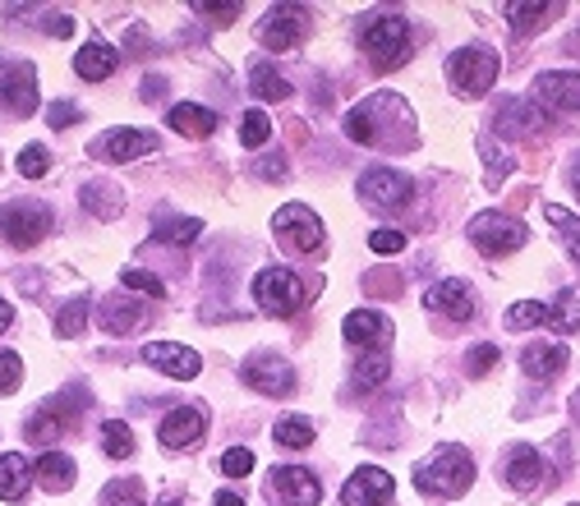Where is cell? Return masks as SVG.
Segmentation results:
<instances>
[{"label": "cell", "mask_w": 580, "mask_h": 506, "mask_svg": "<svg viewBox=\"0 0 580 506\" xmlns=\"http://www.w3.org/2000/svg\"><path fill=\"white\" fill-rule=\"evenodd\" d=\"M475 483V460L466 446H438L415 465V489L433 497H461Z\"/></svg>", "instance_id": "1"}, {"label": "cell", "mask_w": 580, "mask_h": 506, "mask_svg": "<svg viewBox=\"0 0 580 506\" xmlns=\"http://www.w3.org/2000/svg\"><path fill=\"white\" fill-rule=\"evenodd\" d=\"M360 47L374 55L378 69H392L411 55V24L396 10H374L360 18Z\"/></svg>", "instance_id": "2"}, {"label": "cell", "mask_w": 580, "mask_h": 506, "mask_svg": "<svg viewBox=\"0 0 580 506\" xmlns=\"http://www.w3.org/2000/svg\"><path fill=\"white\" fill-rule=\"evenodd\" d=\"M497 51L489 47H461L452 61H447V79L456 92H466V97H483L493 84H497Z\"/></svg>", "instance_id": "3"}, {"label": "cell", "mask_w": 580, "mask_h": 506, "mask_svg": "<svg viewBox=\"0 0 580 506\" xmlns=\"http://www.w3.org/2000/svg\"><path fill=\"white\" fill-rule=\"evenodd\" d=\"M254 300H259L263 314L290 318L304 304V281L290 267H263L259 277H254Z\"/></svg>", "instance_id": "4"}, {"label": "cell", "mask_w": 580, "mask_h": 506, "mask_svg": "<svg viewBox=\"0 0 580 506\" xmlns=\"http://www.w3.org/2000/svg\"><path fill=\"white\" fill-rule=\"evenodd\" d=\"M88 410V396L79 392V387H74V392H65V396H55V401H47L42 410H37L33 419H28V428H24V438L28 442H37V446H51L55 438L65 433V428L74 423Z\"/></svg>", "instance_id": "5"}, {"label": "cell", "mask_w": 580, "mask_h": 506, "mask_svg": "<svg viewBox=\"0 0 580 506\" xmlns=\"http://www.w3.org/2000/svg\"><path fill=\"white\" fill-rule=\"evenodd\" d=\"M470 244L483 253V258H497V253H512L526 244V226L507 212H479L470 222Z\"/></svg>", "instance_id": "6"}, {"label": "cell", "mask_w": 580, "mask_h": 506, "mask_svg": "<svg viewBox=\"0 0 580 506\" xmlns=\"http://www.w3.org/2000/svg\"><path fill=\"white\" fill-rule=\"evenodd\" d=\"M360 199L369 203L374 212H396L415 199V185L405 170H392V166H374L369 175L360 180Z\"/></svg>", "instance_id": "7"}, {"label": "cell", "mask_w": 580, "mask_h": 506, "mask_svg": "<svg viewBox=\"0 0 580 506\" xmlns=\"http://www.w3.org/2000/svg\"><path fill=\"white\" fill-rule=\"evenodd\" d=\"M0 236H5L14 249L42 244L51 236V212L42 203H10V207H0Z\"/></svg>", "instance_id": "8"}, {"label": "cell", "mask_w": 580, "mask_h": 506, "mask_svg": "<svg viewBox=\"0 0 580 506\" xmlns=\"http://www.w3.org/2000/svg\"><path fill=\"white\" fill-rule=\"evenodd\" d=\"M273 230L295 253H318L323 249V222L314 217V207H304V203H286L273 217Z\"/></svg>", "instance_id": "9"}, {"label": "cell", "mask_w": 580, "mask_h": 506, "mask_svg": "<svg viewBox=\"0 0 580 506\" xmlns=\"http://www.w3.org/2000/svg\"><path fill=\"white\" fill-rule=\"evenodd\" d=\"M0 111L5 115H33L37 111V74L28 61L0 65Z\"/></svg>", "instance_id": "10"}, {"label": "cell", "mask_w": 580, "mask_h": 506, "mask_svg": "<svg viewBox=\"0 0 580 506\" xmlns=\"http://www.w3.org/2000/svg\"><path fill=\"white\" fill-rule=\"evenodd\" d=\"M304 33H308V10H304V5H277V10L263 14L259 42H263L267 51H286V47H295Z\"/></svg>", "instance_id": "11"}, {"label": "cell", "mask_w": 580, "mask_h": 506, "mask_svg": "<svg viewBox=\"0 0 580 506\" xmlns=\"http://www.w3.org/2000/svg\"><path fill=\"white\" fill-rule=\"evenodd\" d=\"M345 506H392L396 502V483L387 470L378 465H360V470L345 479V493H341Z\"/></svg>", "instance_id": "12"}, {"label": "cell", "mask_w": 580, "mask_h": 506, "mask_svg": "<svg viewBox=\"0 0 580 506\" xmlns=\"http://www.w3.org/2000/svg\"><path fill=\"white\" fill-rule=\"evenodd\" d=\"M240 374L263 396H286L290 387H295V368H290L281 355H267V350H263V355H249Z\"/></svg>", "instance_id": "13"}, {"label": "cell", "mask_w": 580, "mask_h": 506, "mask_svg": "<svg viewBox=\"0 0 580 506\" xmlns=\"http://www.w3.org/2000/svg\"><path fill=\"white\" fill-rule=\"evenodd\" d=\"M273 489L286 506H318L323 502V483H318L314 470H304V465H277Z\"/></svg>", "instance_id": "14"}, {"label": "cell", "mask_w": 580, "mask_h": 506, "mask_svg": "<svg viewBox=\"0 0 580 506\" xmlns=\"http://www.w3.org/2000/svg\"><path fill=\"white\" fill-rule=\"evenodd\" d=\"M97 157L102 162H134V157H148V152H157V134L148 129H111L97 139Z\"/></svg>", "instance_id": "15"}, {"label": "cell", "mask_w": 580, "mask_h": 506, "mask_svg": "<svg viewBox=\"0 0 580 506\" xmlns=\"http://www.w3.org/2000/svg\"><path fill=\"white\" fill-rule=\"evenodd\" d=\"M143 359L157 368V374H166V378H180V382H189V378H199V368H203V359L193 355L189 345H176V341H152L148 350H143Z\"/></svg>", "instance_id": "16"}, {"label": "cell", "mask_w": 580, "mask_h": 506, "mask_svg": "<svg viewBox=\"0 0 580 506\" xmlns=\"http://www.w3.org/2000/svg\"><path fill=\"white\" fill-rule=\"evenodd\" d=\"M203 428H207V415L199 410V405H180V410H171L162 419V446H171V452H185V446H193L203 438Z\"/></svg>", "instance_id": "17"}, {"label": "cell", "mask_w": 580, "mask_h": 506, "mask_svg": "<svg viewBox=\"0 0 580 506\" xmlns=\"http://www.w3.org/2000/svg\"><path fill=\"white\" fill-rule=\"evenodd\" d=\"M424 304H429V314H438V318H475V290L466 281H438V286H429Z\"/></svg>", "instance_id": "18"}, {"label": "cell", "mask_w": 580, "mask_h": 506, "mask_svg": "<svg viewBox=\"0 0 580 506\" xmlns=\"http://www.w3.org/2000/svg\"><path fill=\"white\" fill-rule=\"evenodd\" d=\"M502 479H507L516 493H534L539 483H544V456H539L534 446H526V442L512 446L507 465H502Z\"/></svg>", "instance_id": "19"}, {"label": "cell", "mask_w": 580, "mask_h": 506, "mask_svg": "<svg viewBox=\"0 0 580 506\" xmlns=\"http://www.w3.org/2000/svg\"><path fill=\"white\" fill-rule=\"evenodd\" d=\"M341 332H345V341H351V345H374V350H382L387 341H392V322H387L378 308H355V314H345Z\"/></svg>", "instance_id": "20"}, {"label": "cell", "mask_w": 580, "mask_h": 506, "mask_svg": "<svg viewBox=\"0 0 580 506\" xmlns=\"http://www.w3.org/2000/svg\"><path fill=\"white\" fill-rule=\"evenodd\" d=\"M539 106H549V111H580V74H563V69H553V74H539Z\"/></svg>", "instance_id": "21"}, {"label": "cell", "mask_w": 580, "mask_h": 506, "mask_svg": "<svg viewBox=\"0 0 580 506\" xmlns=\"http://www.w3.org/2000/svg\"><path fill=\"white\" fill-rule=\"evenodd\" d=\"M544 125H549L544 106L526 102V97H516V102H507V106L497 111V129H502V139H526V134H539Z\"/></svg>", "instance_id": "22"}, {"label": "cell", "mask_w": 580, "mask_h": 506, "mask_svg": "<svg viewBox=\"0 0 580 506\" xmlns=\"http://www.w3.org/2000/svg\"><path fill=\"white\" fill-rule=\"evenodd\" d=\"M520 368H526L530 378H557L567 368V350L557 345V341H534V345H526L520 350Z\"/></svg>", "instance_id": "23"}, {"label": "cell", "mask_w": 580, "mask_h": 506, "mask_svg": "<svg viewBox=\"0 0 580 506\" xmlns=\"http://www.w3.org/2000/svg\"><path fill=\"white\" fill-rule=\"evenodd\" d=\"M115 65H121V55H115L111 42H88L79 55H74V74H79V79H88V84L111 79Z\"/></svg>", "instance_id": "24"}, {"label": "cell", "mask_w": 580, "mask_h": 506, "mask_svg": "<svg viewBox=\"0 0 580 506\" xmlns=\"http://www.w3.org/2000/svg\"><path fill=\"white\" fill-rule=\"evenodd\" d=\"M33 479L42 483L47 493H65V489H74V479H79V470H74V460H70L65 452H47L42 460L33 465Z\"/></svg>", "instance_id": "25"}, {"label": "cell", "mask_w": 580, "mask_h": 506, "mask_svg": "<svg viewBox=\"0 0 580 506\" xmlns=\"http://www.w3.org/2000/svg\"><path fill=\"white\" fill-rule=\"evenodd\" d=\"M166 125L176 134H185V139H207V134L217 129V115L203 111V106H193V102H180V106L166 111Z\"/></svg>", "instance_id": "26"}, {"label": "cell", "mask_w": 580, "mask_h": 506, "mask_svg": "<svg viewBox=\"0 0 580 506\" xmlns=\"http://www.w3.org/2000/svg\"><path fill=\"white\" fill-rule=\"evenodd\" d=\"M97 322H102V332L111 337H125L134 332V327H143V308L139 304H129V300H102V308H97Z\"/></svg>", "instance_id": "27"}, {"label": "cell", "mask_w": 580, "mask_h": 506, "mask_svg": "<svg viewBox=\"0 0 580 506\" xmlns=\"http://www.w3.org/2000/svg\"><path fill=\"white\" fill-rule=\"evenodd\" d=\"M203 236V222L199 217H162L152 222V244H189Z\"/></svg>", "instance_id": "28"}, {"label": "cell", "mask_w": 580, "mask_h": 506, "mask_svg": "<svg viewBox=\"0 0 580 506\" xmlns=\"http://www.w3.org/2000/svg\"><path fill=\"white\" fill-rule=\"evenodd\" d=\"M549 14H557V5H539V0H512V5H507V24H512L516 37H530V33L544 28Z\"/></svg>", "instance_id": "29"}, {"label": "cell", "mask_w": 580, "mask_h": 506, "mask_svg": "<svg viewBox=\"0 0 580 506\" xmlns=\"http://www.w3.org/2000/svg\"><path fill=\"white\" fill-rule=\"evenodd\" d=\"M249 88H254V97H263V102H286V97H290V84L273 69V61H254V65H249Z\"/></svg>", "instance_id": "30"}, {"label": "cell", "mask_w": 580, "mask_h": 506, "mask_svg": "<svg viewBox=\"0 0 580 506\" xmlns=\"http://www.w3.org/2000/svg\"><path fill=\"white\" fill-rule=\"evenodd\" d=\"M28 497V460L24 456H0V502Z\"/></svg>", "instance_id": "31"}, {"label": "cell", "mask_w": 580, "mask_h": 506, "mask_svg": "<svg viewBox=\"0 0 580 506\" xmlns=\"http://www.w3.org/2000/svg\"><path fill=\"white\" fill-rule=\"evenodd\" d=\"M273 438L281 442V446H290V452H304V446H314V423H308L304 415H286V419H277V428H273Z\"/></svg>", "instance_id": "32"}, {"label": "cell", "mask_w": 580, "mask_h": 506, "mask_svg": "<svg viewBox=\"0 0 580 506\" xmlns=\"http://www.w3.org/2000/svg\"><path fill=\"white\" fill-rule=\"evenodd\" d=\"M549 327H553V332H563V337L580 332V295H576V290H563V295L553 300V308H549Z\"/></svg>", "instance_id": "33"}, {"label": "cell", "mask_w": 580, "mask_h": 506, "mask_svg": "<svg viewBox=\"0 0 580 506\" xmlns=\"http://www.w3.org/2000/svg\"><path fill=\"white\" fill-rule=\"evenodd\" d=\"M502 322H507L512 332H530V327L549 322V308H544V304H534V300H520V304L507 308V318H502Z\"/></svg>", "instance_id": "34"}, {"label": "cell", "mask_w": 580, "mask_h": 506, "mask_svg": "<svg viewBox=\"0 0 580 506\" xmlns=\"http://www.w3.org/2000/svg\"><path fill=\"white\" fill-rule=\"evenodd\" d=\"M102 506H143V483L139 479H111L102 489Z\"/></svg>", "instance_id": "35"}, {"label": "cell", "mask_w": 580, "mask_h": 506, "mask_svg": "<svg viewBox=\"0 0 580 506\" xmlns=\"http://www.w3.org/2000/svg\"><path fill=\"white\" fill-rule=\"evenodd\" d=\"M102 452L111 456V460H125L129 452H134V433L121 423V419H111V423H102Z\"/></svg>", "instance_id": "36"}, {"label": "cell", "mask_w": 580, "mask_h": 506, "mask_svg": "<svg viewBox=\"0 0 580 506\" xmlns=\"http://www.w3.org/2000/svg\"><path fill=\"white\" fill-rule=\"evenodd\" d=\"M544 217H549L557 230H563V236H567L571 258L580 263V217H571V212H567V207H557V203H549V207H544Z\"/></svg>", "instance_id": "37"}, {"label": "cell", "mask_w": 580, "mask_h": 506, "mask_svg": "<svg viewBox=\"0 0 580 506\" xmlns=\"http://www.w3.org/2000/svg\"><path fill=\"white\" fill-rule=\"evenodd\" d=\"M267 139H273V121H267L263 111H244V121H240V143H244V148H263Z\"/></svg>", "instance_id": "38"}, {"label": "cell", "mask_w": 580, "mask_h": 506, "mask_svg": "<svg viewBox=\"0 0 580 506\" xmlns=\"http://www.w3.org/2000/svg\"><path fill=\"white\" fill-rule=\"evenodd\" d=\"M387 374H392V359H387L382 350H374V355H364L355 364V382L360 387H378V382H387Z\"/></svg>", "instance_id": "39"}, {"label": "cell", "mask_w": 580, "mask_h": 506, "mask_svg": "<svg viewBox=\"0 0 580 506\" xmlns=\"http://www.w3.org/2000/svg\"><path fill=\"white\" fill-rule=\"evenodd\" d=\"M84 327H88V295L70 300V304L61 308V318H55V332H61V337H79Z\"/></svg>", "instance_id": "40"}, {"label": "cell", "mask_w": 580, "mask_h": 506, "mask_svg": "<svg viewBox=\"0 0 580 506\" xmlns=\"http://www.w3.org/2000/svg\"><path fill=\"white\" fill-rule=\"evenodd\" d=\"M84 203H88V212H97V217H115V212H121V193L111 185H88Z\"/></svg>", "instance_id": "41"}, {"label": "cell", "mask_w": 580, "mask_h": 506, "mask_svg": "<svg viewBox=\"0 0 580 506\" xmlns=\"http://www.w3.org/2000/svg\"><path fill=\"white\" fill-rule=\"evenodd\" d=\"M121 281H125L129 290H143L148 300H166V286H162V277H152L148 267H125V271H121Z\"/></svg>", "instance_id": "42"}, {"label": "cell", "mask_w": 580, "mask_h": 506, "mask_svg": "<svg viewBox=\"0 0 580 506\" xmlns=\"http://www.w3.org/2000/svg\"><path fill=\"white\" fill-rule=\"evenodd\" d=\"M47 170H51V152L42 143H28L24 152H18V175H28V180H42Z\"/></svg>", "instance_id": "43"}, {"label": "cell", "mask_w": 580, "mask_h": 506, "mask_svg": "<svg viewBox=\"0 0 580 506\" xmlns=\"http://www.w3.org/2000/svg\"><path fill=\"white\" fill-rule=\"evenodd\" d=\"M249 470H254V452H249V446H230V452L222 456V475L226 479H244Z\"/></svg>", "instance_id": "44"}, {"label": "cell", "mask_w": 580, "mask_h": 506, "mask_svg": "<svg viewBox=\"0 0 580 506\" xmlns=\"http://www.w3.org/2000/svg\"><path fill=\"white\" fill-rule=\"evenodd\" d=\"M493 364H497V345H489V341H483V345H475L470 355H466V374H470V378H483Z\"/></svg>", "instance_id": "45"}, {"label": "cell", "mask_w": 580, "mask_h": 506, "mask_svg": "<svg viewBox=\"0 0 580 506\" xmlns=\"http://www.w3.org/2000/svg\"><path fill=\"white\" fill-rule=\"evenodd\" d=\"M18 378H24V359H18L14 350H5V355H0V396L14 392Z\"/></svg>", "instance_id": "46"}, {"label": "cell", "mask_w": 580, "mask_h": 506, "mask_svg": "<svg viewBox=\"0 0 580 506\" xmlns=\"http://www.w3.org/2000/svg\"><path fill=\"white\" fill-rule=\"evenodd\" d=\"M199 14H207V18H217V24H236V18L244 14V5L240 0H226V5H207V0H199V5H193Z\"/></svg>", "instance_id": "47"}, {"label": "cell", "mask_w": 580, "mask_h": 506, "mask_svg": "<svg viewBox=\"0 0 580 506\" xmlns=\"http://www.w3.org/2000/svg\"><path fill=\"white\" fill-rule=\"evenodd\" d=\"M369 249L382 253V258H392V253L405 249V236H401V230H374V236H369Z\"/></svg>", "instance_id": "48"}, {"label": "cell", "mask_w": 580, "mask_h": 506, "mask_svg": "<svg viewBox=\"0 0 580 506\" xmlns=\"http://www.w3.org/2000/svg\"><path fill=\"white\" fill-rule=\"evenodd\" d=\"M364 290H369V295H401V277H392V271H369Z\"/></svg>", "instance_id": "49"}, {"label": "cell", "mask_w": 580, "mask_h": 506, "mask_svg": "<svg viewBox=\"0 0 580 506\" xmlns=\"http://www.w3.org/2000/svg\"><path fill=\"white\" fill-rule=\"evenodd\" d=\"M79 115H84L79 106H70V102H55V106L47 111V121H51L55 129H65V125H79Z\"/></svg>", "instance_id": "50"}, {"label": "cell", "mask_w": 580, "mask_h": 506, "mask_svg": "<svg viewBox=\"0 0 580 506\" xmlns=\"http://www.w3.org/2000/svg\"><path fill=\"white\" fill-rule=\"evenodd\" d=\"M47 33H51V37H70V33H74V14L51 10V14H47Z\"/></svg>", "instance_id": "51"}, {"label": "cell", "mask_w": 580, "mask_h": 506, "mask_svg": "<svg viewBox=\"0 0 580 506\" xmlns=\"http://www.w3.org/2000/svg\"><path fill=\"white\" fill-rule=\"evenodd\" d=\"M254 170L263 175V180H281V175H286V157H281V152H277V157H263V162H254Z\"/></svg>", "instance_id": "52"}, {"label": "cell", "mask_w": 580, "mask_h": 506, "mask_svg": "<svg viewBox=\"0 0 580 506\" xmlns=\"http://www.w3.org/2000/svg\"><path fill=\"white\" fill-rule=\"evenodd\" d=\"M157 92H166V79H148V84H143V102H152Z\"/></svg>", "instance_id": "53"}, {"label": "cell", "mask_w": 580, "mask_h": 506, "mask_svg": "<svg viewBox=\"0 0 580 506\" xmlns=\"http://www.w3.org/2000/svg\"><path fill=\"white\" fill-rule=\"evenodd\" d=\"M212 506H244L236 493H217V497H212Z\"/></svg>", "instance_id": "54"}, {"label": "cell", "mask_w": 580, "mask_h": 506, "mask_svg": "<svg viewBox=\"0 0 580 506\" xmlns=\"http://www.w3.org/2000/svg\"><path fill=\"white\" fill-rule=\"evenodd\" d=\"M10 318H14V314H10V304L0 300V332H5V327H10Z\"/></svg>", "instance_id": "55"}, {"label": "cell", "mask_w": 580, "mask_h": 506, "mask_svg": "<svg viewBox=\"0 0 580 506\" xmlns=\"http://www.w3.org/2000/svg\"><path fill=\"white\" fill-rule=\"evenodd\" d=\"M571 185H576V193H580V157H576V166H571Z\"/></svg>", "instance_id": "56"}, {"label": "cell", "mask_w": 580, "mask_h": 506, "mask_svg": "<svg viewBox=\"0 0 580 506\" xmlns=\"http://www.w3.org/2000/svg\"><path fill=\"white\" fill-rule=\"evenodd\" d=\"M576 415H580V396H576Z\"/></svg>", "instance_id": "57"}, {"label": "cell", "mask_w": 580, "mask_h": 506, "mask_svg": "<svg viewBox=\"0 0 580 506\" xmlns=\"http://www.w3.org/2000/svg\"><path fill=\"white\" fill-rule=\"evenodd\" d=\"M166 506H180V502H166Z\"/></svg>", "instance_id": "58"}, {"label": "cell", "mask_w": 580, "mask_h": 506, "mask_svg": "<svg viewBox=\"0 0 580 506\" xmlns=\"http://www.w3.org/2000/svg\"><path fill=\"white\" fill-rule=\"evenodd\" d=\"M576 47H580V37H576Z\"/></svg>", "instance_id": "59"}]
</instances>
